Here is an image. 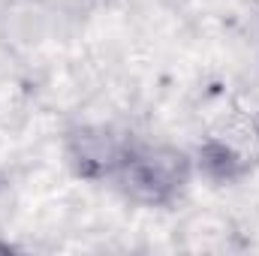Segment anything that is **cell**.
I'll list each match as a JSON object with an SVG mask.
<instances>
[{
	"mask_svg": "<svg viewBox=\"0 0 259 256\" xmlns=\"http://www.w3.org/2000/svg\"><path fill=\"white\" fill-rule=\"evenodd\" d=\"M196 160L178 145L136 139L124 166L115 175V187L124 199L142 208H172L193 181Z\"/></svg>",
	"mask_w": 259,
	"mask_h": 256,
	"instance_id": "cell-1",
	"label": "cell"
},
{
	"mask_svg": "<svg viewBox=\"0 0 259 256\" xmlns=\"http://www.w3.org/2000/svg\"><path fill=\"white\" fill-rule=\"evenodd\" d=\"M196 172L217 184L244 181L259 169V115L244 106L220 112L196 148Z\"/></svg>",
	"mask_w": 259,
	"mask_h": 256,
	"instance_id": "cell-2",
	"label": "cell"
},
{
	"mask_svg": "<svg viewBox=\"0 0 259 256\" xmlns=\"http://www.w3.org/2000/svg\"><path fill=\"white\" fill-rule=\"evenodd\" d=\"M133 142L136 136L118 124H106V121L75 124L64 136L66 166L81 181H115Z\"/></svg>",
	"mask_w": 259,
	"mask_h": 256,
	"instance_id": "cell-3",
	"label": "cell"
},
{
	"mask_svg": "<svg viewBox=\"0 0 259 256\" xmlns=\"http://www.w3.org/2000/svg\"><path fill=\"white\" fill-rule=\"evenodd\" d=\"M250 3H253V6H256V9H259V0H250Z\"/></svg>",
	"mask_w": 259,
	"mask_h": 256,
	"instance_id": "cell-4",
	"label": "cell"
}]
</instances>
